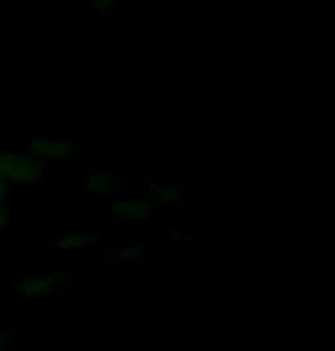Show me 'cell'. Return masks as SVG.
Instances as JSON below:
<instances>
[{"instance_id":"6da1fadb","label":"cell","mask_w":335,"mask_h":351,"mask_svg":"<svg viewBox=\"0 0 335 351\" xmlns=\"http://www.w3.org/2000/svg\"><path fill=\"white\" fill-rule=\"evenodd\" d=\"M42 168L25 154L14 149H0V182L10 189H35L42 182Z\"/></svg>"},{"instance_id":"9c48e42d","label":"cell","mask_w":335,"mask_h":351,"mask_svg":"<svg viewBox=\"0 0 335 351\" xmlns=\"http://www.w3.org/2000/svg\"><path fill=\"white\" fill-rule=\"evenodd\" d=\"M12 225V209L10 202H0V232L8 230Z\"/></svg>"},{"instance_id":"5b68a950","label":"cell","mask_w":335,"mask_h":351,"mask_svg":"<svg viewBox=\"0 0 335 351\" xmlns=\"http://www.w3.org/2000/svg\"><path fill=\"white\" fill-rule=\"evenodd\" d=\"M110 214L117 218H127V221H145V218L154 216V204L140 195L134 197H113L108 200Z\"/></svg>"},{"instance_id":"52a82bcc","label":"cell","mask_w":335,"mask_h":351,"mask_svg":"<svg viewBox=\"0 0 335 351\" xmlns=\"http://www.w3.org/2000/svg\"><path fill=\"white\" fill-rule=\"evenodd\" d=\"M149 193L154 195L156 202H175V200H182L184 195V189L179 184L170 182V180H161L149 186Z\"/></svg>"},{"instance_id":"ba28073f","label":"cell","mask_w":335,"mask_h":351,"mask_svg":"<svg viewBox=\"0 0 335 351\" xmlns=\"http://www.w3.org/2000/svg\"><path fill=\"white\" fill-rule=\"evenodd\" d=\"M142 255H145V246L136 243V246H127L122 250H115V255H108V257H110V260H115V262H120V264H127V262L140 260Z\"/></svg>"},{"instance_id":"30bf717a","label":"cell","mask_w":335,"mask_h":351,"mask_svg":"<svg viewBox=\"0 0 335 351\" xmlns=\"http://www.w3.org/2000/svg\"><path fill=\"white\" fill-rule=\"evenodd\" d=\"M90 5H92V10H97V12H110L115 0H90Z\"/></svg>"},{"instance_id":"3957f363","label":"cell","mask_w":335,"mask_h":351,"mask_svg":"<svg viewBox=\"0 0 335 351\" xmlns=\"http://www.w3.org/2000/svg\"><path fill=\"white\" fill-rule=\"evenodd\" d=\"M76 147L69 141H62V138L55 136H35L30 138L28 145H25V156L37 161L39 165H46L49 161H67L76 154Z\"/></svg>"},{"instance_id":"8992f818","label":"cell","mask_w":335,"mask_h":351,"mask_svg":"<svg viewBox=\"0 0 335 351\" xmlns=\"http://www.w3.org/2000/svg\"><path fill=\"white\" fill-rule=\"evenodd\" d=\"M53 248L60 250H90L99 246V237L97 234H88V232H78V234H64L58 237V239L51 243Z\"/></svg>"},{"instance_id":"277c9868","label":"cell","mask_w":335,"mask_h":351,"mask_svg":"<svg viewBox=\"0 0 335 351\" xmlns=\"http://www.w3.org/2000/svg\"><path fill=\"white\" fill-rule=\"evenodd\" d=\"M124 186V177L110 165H97V168H90L88 175H85V191H88L90 197H106V200H113L117 193Z\"/></svg>"},{"instance_id":"7c38bea8","label":"cell","mask_w":335,"mask_h":351,"mask_svg":"<svg viewBox=\"0 0 335 351\" xmlns=\"http://www.w3.org/2000/svg\"><path fill=\"white\" fill-rule=\"evenodd\" d=\"M8 347H10V333L3 326H0V351H5Z\"/></svg>"},{"instance_id":"8fae6325","label":"cell","mask_w":335,"mask_h":351,"mask_svg":"<svg viewBox=\"0 0 335 351\" xmlns=\"http://www.w3.org/2000/svg\"><path fill=\"white\" fill-rule=\"evenodd\" d=\"M10 195H12V189L5 182H0V202H10Z\"/></svg>"},{"instance_id":"7a4b0ae2","label":"cell","mask_w":335,"mask_h":351,"mask_svg":"<svg viewBox=\"0 0 335 351\" xmlns=\"http://www.w3.org/2000/svg\"><path fill=\"white\" fill-rule=\"evenodd\" d=\"M64 282H67V278L62 274H30L25 278H18L14 282V289L23 301L42 303L53 299L58 291H62Z\"/></svg>"}]
</instances>
